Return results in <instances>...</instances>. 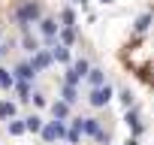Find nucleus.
I'll use <instances>...</instances> for the list:
<instances>
[{"label":"nucleus","mask_w":154,"mask_h":145,"mask_svg":"<svg viewBox=\"0 0 154 145\" xmlns=\"http://www.w3.org/2000/svg\"><path fill=\"white\" fill-rule=\"evenodd\" d=\"M121 100H124V106H127V109L133 106V94H130V91H121Z\"/></svg>","instance_id":"b1692460"},{"label":"nucleus","mask_w":154,"mask_h":145,"mask_svg":"<svg viewBox=\"0 0 154 145\" xmlns=\"http://www.w3.org/2000/svg\"><path fill=\"white\" fill-rule=\"evenodd\" d=\"M15 82H30V79H36V72L30 69V63H18L15 66V76H12Z\"/></svg>","instance_id":"9d476101"},{"label":"nucleus","mask_w":154,"mask_h":145,"mask_svg":"<svg viewBox=\"0 0 154 145\" xmlns=\"http://www.w3.org/2000/svg\"><path fill=\"white\" fill-rule=\"evenodd\" d=\"M51 115H54V121H63V118L69 115V106H66L63 100H54V103H51Z\"/></svg>","instance_id":"4468645a"},{"label":"nucleus","mask_w":154,"mask_h":145,"mask_svg":"<svg viewBox=\"0 0 154 145\" xmlns=\"http://www.w3.org/2000/svg\"><path fill=\"white\" fill-rule=\"evenodd\" d=\"M85 79H88V85H91V91H94V88H103V85H106V72H103L100 66H91Z\"/></svg>","instance_id":"6e6552de"},{"label":"nucleus","mask_w":154,"mask_h":145,"mask_svg":"<svg viewBox=\"0 0 154 145\" xmlns=\"http://www.w3.org/2000/svg\"><path fill=\"white\" fill-rule=\"evenodd\" d=\"M57 18H39V30H42V36H45V42H51L54 39V33H57Z\"/></svg>","instance_id":"423d86ee"},{"label":"nucleus","mask_w":154,"mask_h":145,"mask_svg":"<svg viewBox=\"0 0 154 145\" xmlns=\"http://www.w3.org/2000/svg\"><path fill=\"white\" fill-rule=\"evenodd\" d=\"M109 100H112V88H109V85H103V88H94V91L88 94V103H91L94 109H103V106H109Z\"/></svg>","instance_id":"39448f33"},{"label":"nucleus","mask_w":154,"mask_h":145,"mask_svg":"<svg viewBox=\"0 0 154 145\" xmlns=\"http://www.w3.org/2000/svg\"><path fill=\"white\" fill-rule=\"evenodd\" d=\"M15 112H18V106L12 100H0V118H3V121H12Z\"/></svg>","instance_id":"9b49d317"},{"label":"nucleus","mask_w":154,"mask_h":145,"mask_svg":"<svg viewBox=\"0 0 154 145\" xmlns=\"http://www.w3.org/2000/svg\"><path fill=\"white\" fill-rule=\"evenodd\" d=\"M12 88H15V91H18V94H21V100H24V103H27V100H30V82H15V85H12Z\"/></svg>","instance_id":"f3484780"},{"label":"nucleus","mask_w":154,"mask_h":145,"mask_svg":"<svg viewBox=\"0 0 154 145\" xmlns=\"http://www.w3.org/2000/svg\"><path fill=\"white\" fill-rule=\"evenodd\" d=\"M6 130H9V136H21L24 133V121H9Z\"/></svg>","instance_id":"6ab92c4d"},{"label":"nucleus","mask_w":154,"mask_h":145,"mask_svg":"<svg viewBox=\"0 0 154 145\" xmlns=\"http://www.w3.org/2000/svg\"><path fill=\"white\" fill-rule=\"evenodd\" d=\"M124 145H139V142H136V139H127V142H124Z\"/></svg>","instance_id":"a878e982"},{"label":"nucleus","mask_w":154,"mask_h":145,"mask_svg":"<svg viewBox=\"0 0 154 145\" xmlns=\"http://www.w3.org/2000/svg\"><path fill=\"white\" fill-rule=\"evenodd\" d=\"M88 69H91V63H88L85 57H79V60H75V63L66 69V79H63V85H75L79 79H85V76H88Z\"/></svg>","instance_id":"20e7f679"},{"label":"nucleus","mask_w":154,"mask_h":145,"mask_svg":"<svg viewBox=\"0 0 154 145\" xmlns=\"http://www.w3.org/2000/svg\"><path fill=\"white\" fill-rule=\"evenodd\" d=\"M30 100H33V103H36V106H45V97H42V94H33V97H30Z\"/></svg>","instance_id":"393cba45"},{"label":"nucleus","mask_w":154,"mask_h":145,"mask_svg":"<svg viewBox=\"0 0 154 145\" xmlns=\"http://www.w3.org/2000/svg\"><path fill=\"white\" fill-rule=\"evenodd\" d=\"M24 121V133H39L42 130V118L39 115H27V118H21Z\"/></svg>","instance_id":"ddd939ff"},{"label":"nucleus","mask_w":154,"mask_h":145,"mask_svg":"<svg viewBox=\"0 0 154 145\" xmlns=\"http://www.w3.org/2000/svg\"><path fill=\"white\" fill-rule=\"evenodd\" d=\"M48 54H51V60H57V63H69V48H66V45H60V42H57Z\"/></svg>","instance_id":"f8f14e48"},{"label":"nucleus","mask_w":154,"mask_h":145,"mask_svg":"<svg viewBox=\"0 0 154 145\" xmlns=\"http://www.w3.org/2000/svg\"><path fill=\"white\" fill-rule=\"evenodd\" d=\"M124 121H127V124H130V130H133V139H136V136H139V133H142V118H139V112H136V109H133V106H130V109H127V118H124Z\"/></svg>","instance_id":"1a4fd4ad"},{"label":"nucleus","mask_w":154,"mask_h":145,"mask_svg":"<svg viewBox=\"0 0 154 145\" xmlns=\"http://www.w3.org/2000/svg\"><path fill=\"white\" fill-rule=\"evenodd\" d=\"M148 24H151V15L145 12V15H139V21H136V33H145L148 30Z\"/></svg>","instance_id":"412c9836"},{"label":"nucleus","mask_w":154,"mask_h":145,"mask_svg":"<svg viewBox=\"0 0 154 145\" xmlns=\"http://www.w3.org/2000/svg\"><path fill=\"white\" fill-rule=\"evenodd\" d=\"M60 21H63L60 27H72V24H75V15H72V9H60Z\"/></svg>","instance_id":"a211bd4d"},{"label":"nucleus","mask_w":154,"mask_h":145,"mask_svg":"<svg viewBox=\"0 0 154 145\" xmlns=\"http://www.w3.org/2000/svg\"><path fill=\"white\" fill-rule=\"evenodd\" d=\"M48 63H51V54H48V51H42V48L33 51V60H30V69H33V72H42Z\"/></svg>","instance_id":"0eeeda50"},{"label":"nucleus","mask_w":154,"mask_h":145,"mask_svg":"<svg viewBox=\"0 0 154 145\" xmlns=\"http://www.w3.org/2000/svg\"><path fill=\"white\" fill-rule=\"evenodd\" d=\"M60 97H63L66 106H72L75 100H79V91H75V85H63V88H60Z\"/></svg>","instance_id":"2eb2a0df"},{"label":"nucleus","mask_w":154,"mask_h":145,"mask_svg":"<svg viewBox=\"0 0 154 145\" xmlns=\"http://www.w3.org/2000/svg\"><path fill=\"white\" fill-rule=\"evenodd\" d=\"M63 133H66L63 121H45V124H42V130H39V136H42L48 145H54L57 139H63Z\"/></svg>","instance_id":"7ed1b4c3"},{"label":"nucleus","mask_w":154,"mask_h":145,"mask_svg":"<svg viewBox=\"0 0 154 145\" xmlns=\"http://www.w3.org/2000/svg\"><path fill=\"white\" fill-rule=\"evenodd\" d=\"M72 3H85V0H72Z\"/></svg>","instance_id":"bb28decb"},{"label":"nucleus","mask_w":154,"mask_h":145,"mask_svg":"<svg viewBox=\"0 0 154 145\" xmlns=\"http://www.w3.org/2000/svg\"><path fill=\"white\" fill-rule=\"evenodd\" d=\"M72 130H79L85 136H94L97 142H109V130H103L97 118H72Z\"/></svg>","instance_id":"f03ea898"},{"label":"nucleus","mask_w":154,"mask_h":145,"mask_svg":"<svg viewBox=\"0 0 154 145\" xmlns=\"http://www.w3.org/2000/svg\"><path fill=\"white\" fill-rule=\"evenodd\" d=\"M12 85H15V79L9 76V72H6V69H0V88H3V91H9Z\"/></svg>","instance_id":"aec40b11"},{"label":"nucleus","mask_w":154,"mask_h":145,"mask_svg":"<svg viewBox=\"0 0 154 145\" xmlns=\"http://www.w3.org/2000/svg\"><path fill=\"white\" fill-rule=\"evenodd\" d=\"M63 136H66V142H69V145H79V142H82V133H79V130H72V127H69Z\"/></svg>","instance_id":"4be33fe9"},{"label":"nucleus","mask_w":154,"mask_h":145,"mask_svg":"<svg viewBox=\"0 0 154 145\" xmlns=\"http://www.w3.org/2000/svg\"><path fill=\"white\" fill-rule=\"evenodd\" d=\"M12 18H15L24 30H30V24H36V21L42 18V9H39V3H33V0H24L21 6H15Z\"/></svg>","instance_id":"f257e3e1"},{"label":"nucleus","mask_w":154,"mask_h":145,"mask_svg":"<svg viewBox=\"0 0 154 145\" xmlns=\"http://www.w3.org/2000/svg\"><path fill=\"white\" fill-rule=\"evenodd\" d=\"M0 54H6V51H3V45H0Z\"/></svg>","instance_id":"cd10ccee"},{"label":"nucleus","mask_w":154,"mask_h":145,"mask_svg":"<svg viewBox=\"0 0 154 145\" xmlns=\"http://www.w3.org/2000/svg\"><path fill=\"white\" fill-rule=\"evenodd\" d=\"M21 42H24V48H27L30 54H33V51H39V39H36L30 30H24V39H21Z\"/></svg>","instance_id":"dca6fc26"},{"label":"nucleus","mask_w":154,"mask_h":145,"mask_svg":"<svg viewBox=\"0 0 154 145\" xmlns=\"http://www.w3.org/2000/svg\"><path fill=\"white\" fill-rule=\"evenodd\" d=\"M60 39H63L60 45H69V42L75 39V30H72V27H63V30H60Z\"/></svg>","instance_id":"5701e85b"}]
</instances>
